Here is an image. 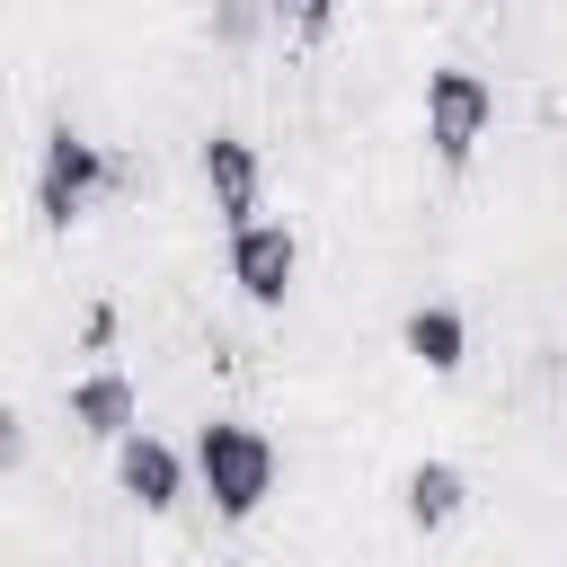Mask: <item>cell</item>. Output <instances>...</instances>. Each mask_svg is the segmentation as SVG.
Segmentation results:
<instances>
[{"label": "cell", "instance_id": "obj_1", "mask_svg": "<svg viewBox=\"0 0 567 567\" xmlns=\"http://www.w3.org/2000/svg\"><path fill=\"white\" fill-rule=\"evenodd\" d=\"M195 470H204V496H213L221 514H257L266 487H275V452H266V434H248V425H230V416L204 425Z\"/></svg>", "mask_w": 567, "mask_h": 567}, {"label": "cell", "instance_id": "obj_2", "mask_svg": "<svg viewBox=\"0 0 567 567\" xmlns=\"http://www.w3.org/2000/svg\"><path fill=\"white\" fill-rule=\"evenodd\" d=\"M478 133H487V89H478L470 71H434V80H425V142H434L443 159H470Z\"/></svg>", "mask_w": 567, "mask_h": 567}, {"label": "cell", "instance_id": "obj_3", "mask_svg": "<svg viewBox=\"0 0 567 567\" xmlns=\"http://www.w3.org/2000/svg\"><path fill=\"white\" fill-rule=\"evenodd\" d=\"M230 275L248 284V301H284V292H292V239L266 230V221H239V239H230Z\"/></svg>", "mask_w": 567, "mask_h": 567}, {"label": "cell", "instance_id": "obj_4", "mask_svg": "<svg viewBox=\"0 0 567 567\" xmlns=\"http://www.w3.org/2000/svg\"><path fill=\"white\" fill-rule=\"evenodd\" d=\"M204 177H213V204H221L230 221L257 213V151H248L239 133H213V142H204Z\"/></svg>", "mask_w": 567, "mask_h": 567}, {"label": "cell", "instance_id": "obj_5", "mask_svg": "<svg viewBox=\"0 0 567 567\" xmlns=\"http://www.w3.org/2000/svg\"><path fill=\"white\" fill-rule=\"evenodd\" d=\"M89 186H97V151L62 133V142H53V159H44V213H53V221H71V213L89 204Z\"/></svg>", "mask_w": 567, "mask_h": 567}, {"label": "cell", "instance_id": "obj_6", "mask_svg": "<svg viewBox=\"0 0 567 567\" xmlns=\"http://www.w3.org/2000/svg\"><path fill=\"white\" fill-rule=\"evenodd\" d=\"M124 487L159 514V505H177V452L168 443H151V434H124Z\"/></svg>", "mask_w": 567, "mask_h": 567}, {"label": "cell", "instance_id": "obj_7", "mask_svg": "<svg viewBox=\"0 0 567 567\" xmlns=\"http://www.w3.org/2000/svg\"><path fill=\"white\" fill-rule=\"evenodd\" d=\"M71 416H80L89 434H133V390H124L115 372H97V381L71 390Z\"/></svg>", "mask_w": 567, "mask_h": 567}, {"label": "cell", "instance_id": "obj_8", "mask_svg": "<svg viewBox=\"0 0 567 567\" xmlns=\"http://www.w3.org/2000/svg\"><path fill=\"white\" fill-rule=\"evenodd\" d=\"M408 346H416L434 372H452V363H461V319H452V310H416V319H408Z\"/></svg>", "mask_w": 567, "mask_h": 567}, {"label": "cell", "instance_id": "obj_9", "mask_svg": "<svg viewBox=\"0 0 567 567\" xmlns=\"http://www.w3.org/2000/svg\"><path fill=\"white\" fill-rule=\"evenodd\" d=\"M452 505H461V478H452V470H416V478H408V514H416V523H443Z\"/></svg>", "mask_w": 567, "mask_h": 567}, {"label": "cell", "instance_id": "obj_10", "mask_svg": "<svg viewBox=\"0 0 567 567\" xmlns=\"http://www.w3.org/2000/svg\"><path fill=\"white\" fill-rule=\"evenodd\" d=\"M284 18H301V27H328V0H275Z\"/></svg>", "mask_w": 567, "mask_h": 567}]
</instances>
